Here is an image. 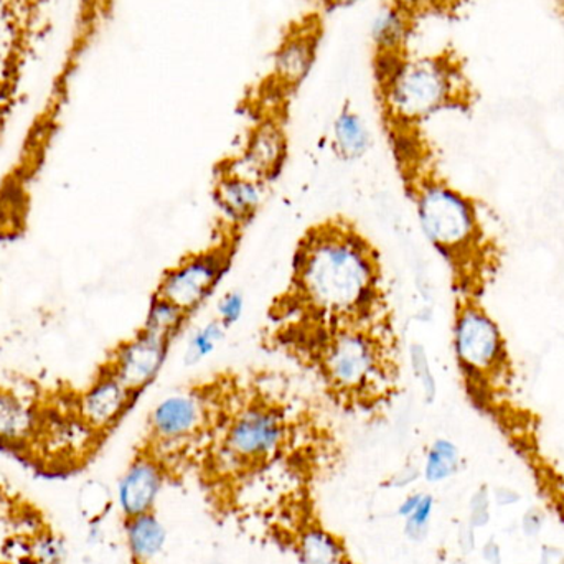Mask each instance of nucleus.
I'll use <instances>...</instances> for the list:
<instances>
[{"instance_id": "nucleus-17", "label": "nucleus", "mask_w": 564, "mask_h": 564, "mask_svg": "<svg viewBox=\"0 0 564 564\" xmlns=\"http://www.w3.org/2000/svg\"><path fill=\"white\" fill-rule=\"evenodd\" d=\"M299 558L304 564H348L341 540L322 527H312L301 536Z\"/></svg>"}, {"instance_id": "nucleus-13", "label": "nucleus", "mask_w": 564, "mask_h": 564, "mask_svg": "<svg viewBox=\"0 0 564 564\" xmlns=\"http://www.w3.org/2000/svg\"><path fill=\"white\" fill-rule=\"evenodd\" d=\"M270 188L254 178L247 177L221 162L212 169V200L217 207L218 218L248 230L257 220Z\"/></svg>"}, {"instance_id": "nucleus-6", "label": "nucleus", "mask_w": 564, "mask_h": 564, "mask_svg": "<svg viewBox=\"0 0 564 564\" xmlns=\"http://www.w3.org/2000/svg\"><path fill=\"white\" fill-rule=\"evenodd\" d=\"M453 351L467 393L486 403L512 380V358L499 324L479 299L456 295Z\"/></svg>"}, {"instance_id": "nucleus-30", "label": "nucleus", "mask_w": 564, "mask_h": 564, "mask_svg": "<svg viewBox=\"0 0 564 564\" xmlns=\"http://www.w3.org/2000/svg\"><path fill=\"white\" fill-rule=\"evenodd\" d=\"M361 2H365V0H315L317 10H321L324 15L351 9V7L358 6Z\"/></svg>"}, {"instance_id": "nucleus-4", "label": "nucleus", "mask_w": 564, "mask_h": 564, "mask_svg": "<svg viewBox=\"0 0 564 564\" xmlns=\"http://www.w3.org/2000/svg\"><path fill=\"white\" fill-rule=\"evenodd\" d=\"M373 95L380 124L424 126L434 116L467 109L473 88L451 50L413 56L373 52Z\"/></svg>"}, {"instance_id": "nucleus-25", "label": "nucleus", "mask_w": 564, "mask_h": 564, "mask_svg": "<svg viewBox=\"0 0 564 564\" xmlns=\"http://www.w3.org/2000/svg\"><path fill=\"white\" fill-rule=\"evenodd\" d=\"M245 311V295L238 289L225 292L217 302V314L215 317L231 330L240 322Z\"/></svg>"}, {"instance_id": "nucleus-5", "label": "nucleus", "mask_w": 564, "mask_h": 564, "mask_svg": "<svg viewBox=\"0 0 564 564\" xmlns=\"http://www.w3.org/2000/svg\"><path fill=\"white\" fill-rule=\"evenodd\" d=\"M292 102L294 99L258 79L241 99L248 126L240 148L218 162L270 188L281 177L291 155Z\"/></svg>"}, {"instance_id": "nucleus-24", "label": "nucleus", "mask_w": 564, "mask_h": 564, "mask_svg": "<svg viewBox=\"0 0 564 564\" xmlns=\"http://www.w3.org/2000/svg\"><path fill=\"white\" fill-rule=\"evenodd\" d=\"M434 512V499L430 494H424L421 499L420 506L416 507L413 513L408 517L406 527H404V533L411 542H421L426 539L427 532H430L431 519H433Z\"/></svg>"}, {"instance_id": "nucleus-35", "label": "nucleus", "mask_w": 564, "mask_h": 564, "mask_svg": "<svg viewBox=\"0 0 564 564\" xmlns=\"http://www.w3.org/2000/svg\"><path fill=\"white\" fill-rule=\"evenodd\" d=\"M562 564H564V562H562Z\"/></svg>"}, {"instance_id": "nucleus-2", "label": "nucleus", "mask_w": 564, "mask_h": 564, "mask_svg": "<svg viewBox=\"0 0 564 564\" xmlns=\"http://www.w3.org/2000/svg\"><path fill=\"white\" fill-rule=\"evenodd\" d=\"M260 344L311 375L327 403L351 416H380L403 391L404 351L397 314L334 327L267 324Z\"/></svg>"}, {"instance_id": "nucleus-23", "label": "nucleus", "mask_w": 564, "mask_h": 564, "mask_svg": "<svg viewBox=\"0 0 564 564\" xmlns=\"http://www.w3.org/2000/svg\"><path fill=\"white\" fill-rule=\"evenodd\" d=\"M109 506H111V497H109L108 490L99 484H88L83 490L79 507H82L83 516L91 525L98 523L102 516H106Z\"/></svg>"}, {"instance_id": "nucleus-9", "label": "nucleus", "mask_w": 564, "mask_h": 564, "mask_svg": "<svg viewBox=\"0 0 564 564\" xmlns=\"http://www.w3.org/2000/svg\"><path fill=\"white\" fill-rule=\"evenodd\" d=\"M324 33L325 15L321 10H307L292 19L282 29L264 82L295 98L317 63Z\"/></svg>"}, {"instance_id": "nucleus-18", "label": "nucleus", "mask_w": 564, "mask_h": 564, "mask_svg": "<svg viewBox=\"0 0 564 564\" xmlns=\"http://www.w3.org/2000/svg\"><path fill=\"white\" fill-rule=\"evenodd\" d=\"M192 321L194 318L188 317L185 312L172 305L171 302L151 295L142 325L158 334L165 335V337L178 340L191 327Z\"/></svg>"}, {"instance_id": "nucleus-27", "label": "nucleus", "mask_w": 564, "mask_h": 564, "mask_svg": "<svg viewBox=\"0 0 564 564\" xmlns=\"http://www.w3.org/2000/svg\"><path fill=\"white\" fill-rule=\"evenodd\" d=\"M33 555L40 564H62L65 560L66 550L62 539L55 535H42L33 546Z\"/></svg>"}, {"instance_id": "nucleus-32", "label": "nucleus", "mask_w": 564, "mask_h": 564, "mask_svg": "<svg viewBox=\"0 0 564 564\" xmlns=\"http://www.w3.org/2000/svg\"><path fill=\"white\" fill-rule=\"evenodd\" d=\"M542 517L540 513L530 512L529 516L523 519V530H525L527 535L533 536L542 530Z\"/></svg>"}, {"instance_id": "nucleus-19", "label": "nucleus", "mask_w": 564, "mask_h": 564, "mask_svg": "<svg viewBox=\"0 0 564 564\" xmlns=\"http://www.w3.org/2000/svg\"><path fill=\"white\" fill-rule=\"evenodd\" d=\"M459 469L460 451L453 441L441 437L427 447L423 466V476L427 482H444V480L456 476Z\"/></svg>"}, {"instance_id": "nucleus-29", "label": "nucleus", "mask_w": 564, "mask_h": 564, "mask_svg": "<svg viewBox=\"0 0 564 564\" xmlns=\"http://www.w3.org/2000/svg\"><path fill=\"white\" fill-rule=\"evenodd\" d=\"M421 470L416 466H406L403 469L398 470L390 479L391 489H403V487L410 486L414 480L420 477Z\"/></svg>"}, {"instance_id": "nucleus-26", "label": "nucleus", "mask_w": 564, "mask_h": 564, "mask_svg": "<svg viewBox=\"0 0 564 564\" xmlns=\"http://www.w3.org/2000/svg\"><path fill=\"white\" fill-rule=\"evenodd\" d=\"M26 234L22 217L0 198V243L20 240Z\"/></svg>"}, {"instance_id": "nucleus-10", "label": "nucleus", "mask_w": 564, "mask_h": 564, "mask_svg": "<svg viewBox=\"0 0 564 564\" xmlns=\"http://www.w3.org/2000/svg\"><path fill=\"white\" fill-rule=\"evenodd\" d=\"M175 341L141 324L131 335L109 347L98 364L142 398L161 375Z\"/></svg>"}, {"instance_id": "nucleus-28", "label": "nucleus", "mask_w": 564, "mask_h": 564, "mask_svg": "<svg viewBox=\"0 0 564 564\" xmlns=\"http://www.w3.org/2000/svg\"><path fill=\"white\" fill-rule=\"evenodd\" d=\"M489 520V494L482 489L473 497V502H470V527L479 529V527L487 525Z\"/></svg>"}, {"instance_id": "nucleus-22", "label": "nucleus", "mask_w": 564, "mask_h": 564, "mask_svg": "<svg viewBox=\"0 0 564 564\" xmlns=\"http://www.w3.org/2000/svg\"><path fill=\"white\" fill-rule=\"evenodd\" d=\"M56 0H0V19L36 17L52 19Z\"/></svg>"}, {"instance_id": "nucleus-15", "label": "nucleus", "mask_w": 564, "mask_h": 564, "mask_svg": "<svg viewBox=\"0 0 564 564\" xmlns=\"http://www.w3.org/2000/svg\"><path fill=\"white\" fill-rule=\"evenodd\" d=\"M124 535L129 553L139 564L152 562L167 542L165 527L154 512L124 519Z\"/></svg>"}, {"instance_id": "nucleus-8", "label": "nucleus", "mask_w": 564, "mask_h": 564, "mask_svg": "<svg viewBox=\"0 0 564 564\" xmlns=\"http://www.w3.org/2000/svg\"><path fill=\"white\" fill-rule=\"evenodd\" d=\"M50 413V381H0V451L32 463Z\"/></svg>"}, {"instance_id": "nucleus-21", "label": "nucleus", "mask_w": 564, "mask_h": 564, "mask_svg": "<svg viewBox=\"0 0 564 564\" xmlns=\"http://www.w3.org/2000/svg\"><path fill=\"white\" fill-rule=\"evenodd\" d=\"M406 358L411 371H413V377L416 378L417 384H420L424 401L433 403L437 397V381L434 377L433 367H431L426 347L420 341H411L406 348Z\"/></svg>"}, {"instance_id": "nucleus-31", "label": "nucleus", "mask_w": 564, "mask_h": 564, "mask_svg": "<svg viewBox=\"0 0 564 564\" xmlns=\"http://www.w3.org/2000/svg\"><path fill=\"white\" fill-rule=\"evenodd\" d=\"M423 492H414L410 494V496L404 497L403 502L398 507V516L403 517V519H408L411 513L416 510V507L420 506L421 499H423Z\"/></svg>"}, {"instance_id": "nucleus-14", "label": "nucleus", "mask_w": 564, "mask_h": 564, "mask_svg": "<svg viewBox=\"0 0 564 564\" xmlns=\"http://www.w3.org/2000/svg\"><path fill=\"white\" fill-rule=\"evenodd\" d=\"M373 148V134L364 116L350 101H345L332 122L330 149L337 161L354 164Z\"/></svg>"}, {"instance_id": "nucleus-11", "label": "nucleus", "mask_w": 564, "mask_h": 564, "mask_svg": "<svg viewBox=\"0 0 564 564\" xmlns=\"http://www.w3.org/2000/svg\"><path fill=\"white\" fill-rule=\"evenodd\" d=\"M141 398L126 388L111 371L96 364L83 383H75V404L83 423L102 441L109 440Z\"/></svg>"}, {"instance_id": "nucleus-33", "label": "nucleus", "mask_w": 564, "mask_h": 564, "mask_svg": "<svg viewBox=\"0 0 564 564\" xmlns=\"http://www.w3.org/2000/svg\"><path fill=\"white\" fill-rule=\"evenodd\" d=\"M484 560L490 564L500 563V549L496 543L490 542L489 545L484 546Z\"/></svg>"}, {"instance_id": "nucleus-7", "label": "nucleus", "mask_w": 564, "mask_h": 564, "mask_svg": "<svg viewBox=\"0 0 564 564\" xmlns=\"http://www.w3.org/2000/svg\"><path fill=\"white\" fill-rule=\"evenodd\" d=\"M247 230L217 218L207 243L187 251L165 268L151 295L171 302L188 317L204 308L227 278L243 247Z\"/></svg>"}, {"instance_id": "nucleus-20", "label": "nucleus", "mask_w": 564, "mask_h": 564, "mask_svg": "<svg viewBox=\"0 0 564 564\" xmlns=\"http://www.w3.org/2000/svg\"><path fill=\"white\" fill-rule=\"evenodd\" d=\"M228 332L230 330H228L217 317L202 325V327L192 335L191 341H188L187 350H185L184 354L185 367H195V365L204 361L205 358L210 357V355L220 347Z\"/></svg>"}, {"instance_id": "nucleus-1", "label": "nucleus", "mask_w": 564, "mask_h": 564, "mask_svg": "<svg viewBox=\"0 0 564 564\" xmlns=\"http://www.w3.org/2000/svg\"><path fill=\"white\" fill-rule=\"evenodd\" d=\"M394 314L380 248L355 218L327 215L295 241L284 288L267 324H361Z\"/></svg>"}, {"instance_id": "nucleus-34", "label": "nucleus", "mask_w": 564, "mask_h": 564, "mask_svg": "<svg viewBox=\"0 0 564 564\" xmlns=\"http://www.w3.org/2000/svg\"><path fill=\"white\" fill-rule=\"evenodd\" d=\"M497 502H499L500 506H510V503L519 502V496H517L513 490H497Z\"/></svg>"}, {"instance_id": "nucleus-16", "label": "nucleus", "mask_w": 564, "mask_h": 564, "mask_svg": "<svg viewBox=\"0 0 564 564\" xmlns=\"http://www.w3.org/2000/svg\"><path fill=\"white\" fill-rule=\"evenodd\" d=\"M32 68L12 59L0 58V145L25 98L26 82Z\"/></svg>"}, {"instance_id": "nucleus-3", "label": "nucleus", "mask_w": 564, "mask_h": 564, "mask_svg": "<svg viewBox=\"0 0 564 564\" xmlns=\"http://www.w3.org/2000/svg\"><path fill=\"white\" fill-rule=\"evenodd\" d=\"M380 126L404 195L427 243L446 263L454 292L479 299L497 254L476 202L443 174L424 126Z\"/></svg>"}, {"instance_id": "nucleus-12", "label": "nucleus", "mask_w": 564, "mask_h": 564, "mask_svg": "<svg viewBox=\"0 0 564 564\" xmlns=\"http://www.w3.org/2000/svg\"><path fill=\"white\" fill-rule=\"evenodd\" d=\"M171 470L164 460L139 443L118 482V506L124 519L154 512Z\"/></svg>"}]
</instances>
